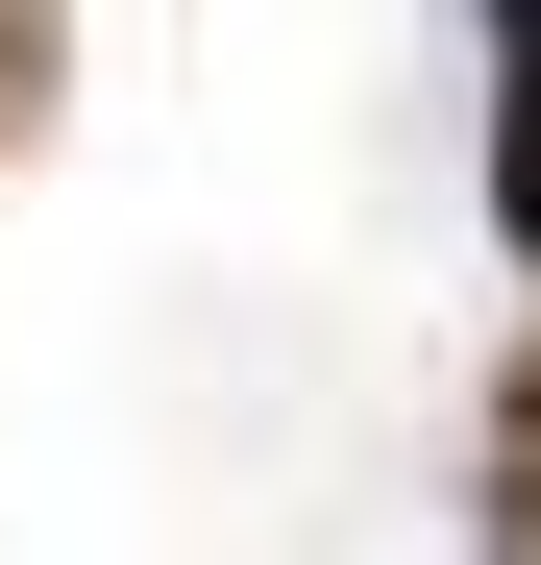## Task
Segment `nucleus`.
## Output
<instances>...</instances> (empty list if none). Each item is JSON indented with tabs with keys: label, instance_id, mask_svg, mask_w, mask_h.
<instances>
[{
	"label": "nucleus",
	"instance_id": "1",
	"mask_svg": "<svg viewBox=\"0 0 541 565\" xmlns=\"http://www.w3.org/2000/svg\"><path fill=\"white\" fill-rule=\"evenodd\" d=\"M492 222L541 246V25H517V74H492Z\"/></svg>",
	"mask_w": 541,
	"mask_h": 565
},
{
	"label": "nucleus",
	"instance_id": "2",
	"mask_svg": "<svg viewBox=\"0 0 541 565\" xmlns=\"http://www.w3.org/2000/svg\"><path fill=\"white\" fill-rule=\"evenodd\" d=\"M0 74H25V0H0Z\"/></svg>",
	"mask_w": 541,
	"mask_h": 565
},
{
	"label": "nucleus",
	"instance_id": "3",
	"mask_svg": "<svg viewBox=\"0 0 541 565\" xmlns=\"http://www.w3.org/2000/svg\"><path fill=\"white\" fill-rule=\"evenodd\" d=\"M492 25H541V0H492Z\"/></svg>",
	"mask_w": 541,
	"mask_h": 565
}]
</instances>
